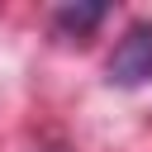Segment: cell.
Here are the masks:
<instances>
[{"instance_id":"1","label":"cell","mask_w":152,"mask_h":152,"mask_svg":"<svg viewBox=\"0 0 152 152\" xmlns=\"http://www.w3.org/2000/svg\"><path fill=\"white\" fill-rule=\"evenodd\" d=\"M109 81L114 86H147L152 81V24H133L114 57H109Z\"/></svg>"},{"instance_id":"2","label":"cell","mask_w":152,"mask_h":152,"mask_svg":"<svg viewBox=\"0 0 152 152\" xmlns=\"http://www.w3.org/2000/svg\"><path fill=\"white\" fill-rule=\"evenodd\" d=\"M100 14H104L100 5H66V10L57 14V19H62L66 28H76V33H86L90 24H100Z\"/></svg>"}]
</instances>
